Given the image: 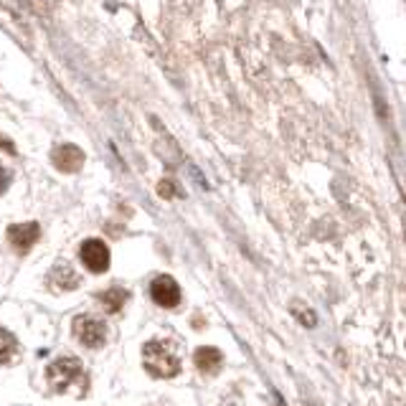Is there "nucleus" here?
I'll return each instance as SVG.
<instances>
[{
	"instance_id": "5",
	"label": "nucleus",
	"mask_w": 406,
	"mask_h": 406,
	"mask_svg": "<svg viewBox=\"0 0 406 406\" xmlns=\"http://www.w3.org/2000/svg\"><path fill=\"white\" fill-rule=\"evenodd\" d=\"M150 295H153V300H155L160 307H175V304H180L178 282L173 280V277H168V274L157 277V280L150 284Z\"/></svg>"
},
{
	"instance_id": "14",
	"label": "nucleus",
	"mask_w": 406,
	"mask_h": 406,
	"mask_svg": "<svg viewBox=\"0 0 406 406\" xmlns=\"http://www.w3.org/2000/svg\"><path fill=\"white\" fill-rule=\"evenodd\" d=\"M157 193L163 195V198H173V195H175V186H173L171 180H163L160 188H157Z\"/></svg>"
},
{
	"instance_id": "6",
	"label": "nucleus",
	"mask_w": 406,
	"mask_h": 406,
	"mask_svg": "<svg viewBox=\"0 0 406 406\" xmlns=\"http://www.w3.org/2000/svg\"><path fill=\"white\" fill-rule=\"evenodd\" d=\"M51 160H54V165L59 168V171L64 173H77L81 165H84V153L77 148V145H59V148L51 153Z\"/></svg>"
},
{
	"instance_id": "11",
	"label": "nucleus",
	"mask_w": 406,
	"mask_h": 406,
	"mask_svg": "<svg viewBox=\"0 0 406 406\" xmlns=\"http://www.w3.org/2000/svg\"><path fill=\"white\" fill-rule=\"evenodd\" d=\"M18 351V340L10 330L0 328V363H8Z\"/></svg>"
},
{
	"instance_id": "1",
	"label": "nucleus",
	"mask_w": 406,
	"mask_h": 406,
	"mask_svg": "<svg viewBox=\"0 0 406 406\" xmlns=\"http://www.w3.org/2000/svg\"><path fill=\"white\" fill-rule=\"evenodd\" d=\"M142 366L155 378H173L180 371V356L173 340L153 338L142 348Z\"/></svg>"
},
{
	"instance_id": "8",
	"label": "nucleus",
	"mask_w": 406,
	"mask_h": 406,
	"mask_svg": "<svg viewBox=\"0 0 406 406\" xmlns=\"http://www.w3.org/2000/svg\"><path fill=\"white\" fill-rule=\"evenodd\" d=\"M77 284H79L77 272L66 262H59L51 269V274H48V287L56 289V292H71V289H77Z\"/></svg>"
},
{
	"instance_id": "10",
	"label": "nucleus",
	"mask_w": 406,
	"mask_h": 406,
	"mask_svg": "<svg viewBox=\"0 0 406 406\" xmlns=\"http://www.w3.org/2000/svg\"><path fill=\"white\" fill-rule=\"evenodd\" d=\"M127 302V289L122 287H110L104 295H102V304L110 310V313H119Z\"/></svg>"
},
{
	"instance_id": "3",
	"label": "nucleus",
	"mask_w": 406,
	"mask_h": 406,
	"mask_svg": "<svg viewBox=\"0 0 406 406\" xmlns=\"http://www.w3.org/2000/svg\"><path fill=\"white\" fill-rule=\"evenodd\" d=\"M74 336L86 348H102L107 340V325L92 315H79L74 318Z\"/></svg>"
},
{
	"instance_id": "15",
	"label": "nucleus",
	"mask_w": 406,
	"mask_h": 406,
	"mask_svg": "<svg viewBox=\"0 0 406 406\" xmlns=\"http://www.w3.org/2000/svg\"><path fill=\"white\" fill-rule=\"evenodd\" d=\"M0 148H6L8 153H16V148L10 145V140H6V137H0Z\"/></svg>"
},
{
	"instance_id": "12",
	"label": "nucleus",
	"mask_w": 406,
	"mask_h": 406,
	"mask_svg": "<svg viewBox=\"0 0 406 406\" xmlns=\"http://www.w3.org/2000/svg\"><path fill=\"white\" fill-rule=\"evenodd\" d=\"M292 315H295V318H297L300 322H302V325H310V328L315 325V315L310 313V310L304 313V307H300V304H295V310H292Z\"/></svg>"
},
{
	"instance_id": "9",
	"label": "nucleus",
	"mask_w": 406,
	"mask_h": 406,
	"mask_svg": "<svg viewBox=\"0 0 406 406\" xmlns=\"http://www.w3.org/2000/svg\"><path fill=\"white\" fill-rule=\"evenodd\" d=\"M195 366H198V371H203V374H216L221 368V363H224V356H221L219 348H198L193 356Z\"/></svg>"
},
{
	"instance_id": "4",
	"label": "nucleus",
	"mask_w": 406,
	"mask_h": 406,
	"mask_svg": "<svg viewBox=\"0 0 406 406\" xmlns=\"http://www.w3.org/2000/svg\"><path fill=\"white\" fill-rule=\"evenodd\" d=\"M81 262L86 264V269L94 274H102L107 272V267H110V249H107V244L102 242V239H86L81 244Z\"/></svg>"
},
{
	"instance_id": "13",
	"label": "nucleus",
	"mask_w": 406,
	"mask_h": 406,
	"mask_svg": "<svg viewBox=\"0 0 406 406\" xmlns=\"http://www.w3.org/2000/svg\"><path fill=\"white\" fill-rule=\"evenodd\" d=\"M10 180H13V173H10L6 165H0V193H6V191H8Z\"/></svg>"
},
{
	"instance_id": "7",
	"label": "nucleus",
	"mask_w": 406,
	"mask_h": 406,
	"mask_svg": "<svg viewBox=\"0 0 406 406\" xmlns=\"http://www.w3.org/2000/svg\"><path fill=\"white\" fill-rule=\"evenodd\" d=\"M41 236V226L39 224H16V226L8 229V242L16 246L18 251H28L33 244L39 242Z\"/></svg>"
},
{
	"instance_id": "2",
	"label": "nucleus",
	"mask_w": 406,
	"mask_h": 406,
	"mask_svg": "<svg viewBox=\"0 0 406 406\" xmlns=\"http://www.w3.org/2000/svg\"><path fill=\"white\" fill-rule=\"evenodd\" d=\"M46 383H48V389L56 391V394L69 391L74 383H77V386H84L86 383L84 366H81L77 358H56L54 363L46 368Z\"/></svg>"
}]
</instances>
